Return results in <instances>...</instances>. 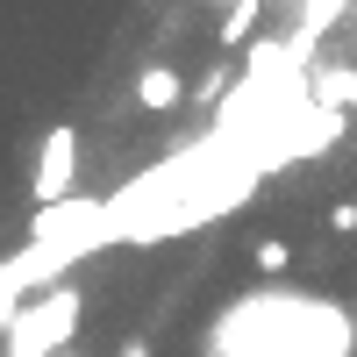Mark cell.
Returning <instances> with one entry per match:
<instances>
[{"label": "cell", "mask_w": 357, "mask_h": 357, "mask_svg": "<svg viewBox=\"0 0 357 357\" xmlns=\"http://www.w3.org/2000/svg\"><path fill=\"white\" fill-rule=\"evenodd\" d=\"M122 357H151V343H122Z\"/></svg>", "instance_id": "cell-7"}, {"label": "cell", "mask_w": 357, "mask_h": 357, "mask_svg": "<svg viewBox=\"0 0 357 357\" xmlns=\"http://www.w3.org/2000/svg\"><path fill=\"white\" fill-rule=\"evenodd\" d=\"M207 8H229V0H207Z\"/></svg>", "instance_id": "cell-8"}, {"label": "cell", "mask_w": 357, "mask_h": 357, "mask_svg": "<svg viewBox=\"0 0 357 357\" xmlns=\"http://www.w3.org/2000/svg\"><path fill=\"white\" fill-rule=\"evenodd\" d=\"M72 193H79V129L57 122V129H43V143H36L29 200H36V207H57V200H72Z\"/></svg>", "instance_id": "cell-2"}, {"label": "cell", "mask_w": 357, "mask_h": 357, "mask_svg": "<svg viewBox=\"0 0 357 357\" xmlns=\"http://www.w3.org/2000/svg\"><path fill=\"white\" fill-rule=\"evenodd\" d=\"M257 22H264V0H229V8H222V29H215L222 50H250V43H257Z\"/></svg>", "instance_id": "cell-4"}, {"label": "cell", "mask_w": 357, "mask_h": 357, "mask_svg": "<svg viewBox=\"0 0 357 357\" xmlns=\"http://www.w3.org/2000/svg\"><path fill=\"white\" fill-rule=\"evenodd\" d=\"M178 100H186V79H178V65H143L136 72V114H178Z\"/></svg>", "instance_id": "cell-3"}, {"label": "cell", "mask_w": 357, "mask_h": 357, "mask_svg": "<svg viewBox=\"0 0 357 357\" xmlns=\"http://www.w3.org/2000/svg\"><path fill=\"white\" fill-rule=\"evenodd\" d=\"M79 314H86V286L72 272L50 279V286H36L8 314V329H0V357H65L79 343Z\"/></svg>", "instance_id": "cell-1"}, {"label": "cell", "mask_w": 357, "mask_h": 357, "mask_svg": "<svg viewBox=\"0 0 357 357\" xmlns=\"http://www.w3.org/2000/svg\"><path fill=\"white\" fill-rule=\"evenodd\" d=\"M286 264H293V243L286 236H264L257 243V272H286Z\"/></svg>", "instance_id": "cell-5"}, {"label": "cell", "mask_w": 357, "mask_h": 357, "mask_svg": "<svg viewBox=\"0 0 357 357\" xmlns=\"http://www.w3.org/2000/svg\"><path fill=\"white\" fill-rule=\"evenodd\" d=\"M329 229H336V236H357V200H336V207H329Z\"/></svg>", "instance_id": "cell-6"}]
</instances>
